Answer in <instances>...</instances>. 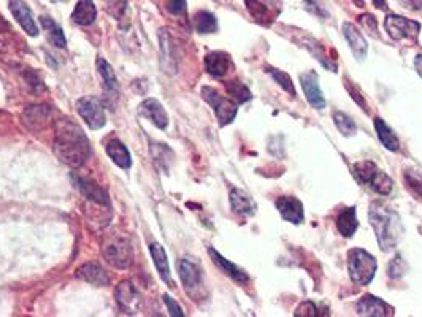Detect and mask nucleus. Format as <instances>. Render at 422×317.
Instances as JSON below:
<instances>
[{
    "mask_svg": "<svg viewBox=\"0 0 422 317\" xmlns=\"http://www.w3.org/2000/svg\"><path fill=\"white\" fill-rule=\"evenodd\" d=\"M139 113L146 117V119L151 121L157 129L164 130L169 126V115L159 100L156 99H146L140 104L139 106Z\"/></svg>",
    "mask_w": 422,
    "mask_h": 317,
    "instance_id": "f8f14e48",
    "label": "nucleus"
},
{
    "mask_svg": "<svg viewBox=\"0 0 422 317\" xmlns=\"http://www.w3.org/2000/svg\"><path fill=\"white\" fill-rule=\"evenodd\" d=\"M367 186L372 189L373 192L379 193V196H388V193H390V191H392L394 183L384 172H381L378 168L375 175L372 176V180L368 181Z\"/></svg>",
    "mask_w": 422,
    "mask_h": 317,
    "instance_id": "2f4dec72",
    "label": "nucleus"
},
{
    "mask_svg": "<svg viewBox=\"0 0 422 317\" xmlns=\"http://www.w3.org/2000/svg\"><path fill=\"white\" fill-rule=\"evenodd\" d=\"M376 259L365 249L354 248L348 253V272L354 284L367 285L373 281L376 273Z\"/></svg>",
    "mask_w": 422,
    "mask_h": 317,
    "instance_id": "7ed1b4c3",
    "label": "nucleus"
},
{
    "mask_svg": "<svg viewBox=\"0 0 422 317\" xmlns=\"http://www.w3.org/2000/svg\"><path fill=\"white\" fill-rule=\"evenodd\" d=\"M159 48H161V69L169 75H175L178 71L176 51L172 35L167 29L159 30Z\"/></svg>",
    "mask_w": 422,
    "mask_h": 317,
    "instance_id": "9d476101",
    "label": "nucleus"
},
{
    "mask_svg": "<svg viewBox=\"0 0 422 317\" xmlns=\"http://www.w3.org/2000/svg\"><path fill=\"white\" fill-rule=\"evenodd\" d=\"M105 150L106 154H108V157L116 165L123 168V170H129L132 165V156L123 141L118 140V138H111V140L106 143Z\"/></svg>",
    "mask_w": 422,
    "mask_h": 317,
    "instance_id": "4be33fe9",
    "label": "nucleus"
},
{
    "mask_svg": "<svg viewBox=\"0 0 422 317\" xmlns=\"http://www.w3.org/2000/svg\"><path fill=\"white\" fill-rule=\"evenodd\" d=\"M353 2L357 5V7H364L365 5V0H353Z\"/></svg>",
    "mask_w": 422,
    "mask_h": 317,
    "instance_id": "49530a36",
    "label": "nucleus"
},
{
    "mask_svg": "<svg viewBox=\"0 0 422 317\" xmlns=\"http://www.w3.org/2000/svg\"><path fill=\"white\" fill-rule=\"evenodd\" d=\"M343 35H344V38H347L349 48L354 53L355 58L365 59V56H367V51H368V45L367 42H365L364 35L360 34V30H357V27H355L354 24L344 23Z\"/></svg>",
    "mask_w": 422,
    "mask_h": 317,
    "instance_id": "6ab92c4d",
    "label": "nucleus"
},
{
    "mask_svg": "<svg viewBox=\"0 0 422 317\" xmlns=\"http://www.w3.org/2000/svg\"><path fill=\"white\" fill-rule=\"evenodd\" d=\"M202 97L211 105V108L215 111V115L221 126L231 124V122L235 119L238 111L237 102L227 99V97H222L216 89L208 88V86L202 88Z\"/></svg>",
    "mask_w": 422,
    "mask_h": 317,
    "instance_id": "423d86ee",
    "label": "nucleus"
},
{
    "mask_svg": "<svg viewBox=\"0 0 422 317\" xmlns=\"http://www.w3.org/2000/svg\"><path fill=\"white\" fill-rule=\"evenodd\" d=\"M231 207L233 213L240 214V216H254L257 211V204L254 203L253 198L245 191L237 187L231 191Z\"/></svg>",
    "mask_w": 422,
    "mask_h": 317,
    "instance_id": "412c9836",
    "label": "nucleus"
},
{
    "mask_svg": "<svg viewBox=\"0 0 422 317\" xmlns=\"http://www.w3.org/2000/svg\"><path fill=\"white\" fill-rule=\"evenodd\" d=\"M91 145L84 130L69 119H59L54 126V152L65 165L80 168L89 156Z\"/></svg>",
    "mask_w": 422,
    "mask_h": 317,
    "instance_id": "f257e3e1",
    "label": "nucleus"
},
{
    "mask_svg": "<svg viewBox=\"0 0 422 317\" xmlns=\"http://www.w3.org/2000/svg\"><path fill=\"white\" fill-rule=\"evenodd\" d=\"M373 3H375V7L379 10H384L386 7H388V5H386V0H373Z\"/></svg>",
    "mask_w": 422,
    "mask_h": 317,
    "instance_id": "a18cd8bd",
    "label": "nucleus"
},
{
    "mask_svg": "<svg viewBox=\"0 0 422 317\" xmlns=\"http://www.w3.org/2000/svg\"><path fill=\"white\" fill-rule=\"evenodd\" d=\"M162 298H164V303H165V306H167V309H169V313H170V316H174V317H183L185 314H183V309H181V306L176 303V301L172 298L170 295H164L162 296Z\"/></svg>",
    "mask_w": 422,
    "mask_h": 317,
    "instance_id": "79ce46f5",
    "label": "nucleus"
},
{
    "mask_svg": "<svg viewBox=\"0 0 422 317\" xmlns=\"http://www.w3.org/2000/svg\"><path fill=\"white\" fill-rule=\"evenodd\" d=\"M49 116V106L32 105L23 113V122L30 130H40L45 127Z\"/></svg>",
    "mask_w": 422,
    "mask_h": 317,
    "instance_id": "5701e85b",
    "label": "nucleus"
},
{
    "mask_svg": "<svg viewBox=\"0 0 422 317\" xmlns=\"http://www.w3.org/2000/svg\"><path fill=\"white\" fill-rule=\"evenodd\" d=\"M359 227L357 221V213H355L354 207L343 208L337 216V228L343 237L351 238L355 233V230Z\"/></svg>",
    "mask_w": 422,
    "mask_h": 317,
    "instance_id": "393cba45",
    "label": "nucleus"
},
{
    "mask_svg": "<svg viewBox=\"0 0 422 317\" xmlns=\"http://www.w3.org/2000/svg\"><path fill=\"white\" fill-rule=\"evenodd\" d=\"M318 306L313 303V301H303V303H300L298 306H297V309H296V314L297 317H316V316H319V313H318Z\"/></svg>",
    "mask_w": 422,
    "mask_h": 317,
    "instance_id": "58836bf2",
    "label": "nucleus"
},
{
    "mask_svg": "<svg viewBox=\"0 0 422 317\" xmlns=\"http://www.w3.org/2000/svg\"><path fill=\"white\" fill-rule=\"evenodd\" d=\"M248 12L261 24H272L279 13H281V2L279 0H245Z\"/></svg>",
    "mask_w": 422,
    "mask_h": 317,
    "instance_id": "1a4fd4ad",
    "label": "nucleus"
},
{
    "mask_svg": "<svg viewBox=\"0 0 422 317\" xmlns=\"http://www.w3.org/2000/svg\"><path fill=\"white\" fill-rule=\"evenodd\" d=\"M405 183L411 192L418 198H422V176L416 172H405Z\"/></svg>",
    "mask_w": 422,
    "mask_h": 317,
    "instance_id": "c9c22d12",
    "label": "nucleus"
},
{
    "mask_svg": "<svg viewBox=\"0 0 422 317\" xmlns=\"http://www.w3.org/2000/svg\"><path fill=\"white\" fill-rule=\"evenodd\" d=\"M414 67H416V70H418V73L421 75V78H422V54H418V58H416Z\"/></svg>",
    "mask_w": 422,
    "mask_h": 317,
    "instance_id": "c03bdc74",
    "label": "nucleus"
},
{
    "mask_svg": "<svg viewBox=\"0 0 422 317\" xmlns=\"http://www.w3.org/2000/svg\"><path fill=\"white\" fill-rule=\"evenodd\" d=\"M307 2H308L309 5H312V7H316V5H314V2H313V0H307Z\"/></svg>",
    "mask_w": 422,
    "mask_h": 317,
    "instance_id": "de8ad7c7",
    "label": "nucleus"
},
{
    "mask_svg": "<svg viewBox=\"0 0 422 317\" xmlns=\"http://www.w3.org/2000/svg\"><path fill=\"white\" fill-rule=\"evenodd\" d=\"M406 268H408V267H406V262H405V260L401 259L400 255H397V257L390 260L389 268H388V273H389L390 278L397 279V278H401V276L405 274Z\"/></svg>",
    "mask_w": 422,
    "mask_h": 317,
    "instance_id": "4c0bfd02",
    "label": "nucleus"
},
{
    "mask_svg": "<svg viewBox=\"0 0 422 317\" xmlns=\"http://www.w3.org/2000/svg\"><path fill=\"white\" fill-rule=\"evenodd\" d=\"M359 23L362 24V27L367 30L370 35H373V37H376V38L379 37L378 25H376V19H375L373 14H368V13L362 14V16H359Z\"/></svg>",
    "mask_w": 422,
    "mask_h": 317,
    "instance_id": "ea45409f",
    "label": "nucleus"
},
{
    "mask_svg": "<svg viewBox=\"0 0 422 317\" xmlns=\"http://www.w3.org/2000/svg\"><path fill=\"white\" fill-rule=\"evenodd\" d=\"M178 273H180V279L185 287L186 294L191 296L192 300L200 298L203 285H205V278H203V268L194 260L181 259L178 262Z\"/></svg>",
    "mask_w": 422,
    "mask_h": 317,
    "instance_id": "39448f33",
    "label": "nucleus"
},
{
    "mask_svg": "<svg viewBox=\"0 0 422 317\" xmlns=\"http://www.w3.org/2000/svg\"><path fill=\"white\" fill-rule=\"evenodd\" d=\"M208 254H210V257L213 262L216 263V267L221 270L222 273H226L228 278H232L233 281H237V283H248L249 276L245 272V270H242L240 267H237L235 263H232L231 260H227L226 257H222V255L218 253L216 249L208 248Z\"/></svg>",
    "mask_w": 422,
    "mask_h": 317,
    "instance_id": "a211bd4d",
    "label": "nucleus"
},
{
    "mask_svg": "<svg viewBox=\"0 0 422 317\" xmlns=\"http://www.w3.org/2000/svg\"><path fill=\"white\" fill-rule=\"evenodd\" d=\"M40 23H42L43 27L48 30L51 43H53L56 48H65V35H64L62 27H60L54 19H51L48 16L40 18Z\"/></svg>",
    "mask_w": 422,
    "mask_h": 317,
    "instance_id": "c756f323",
    "label": "nucleus"
},
{
    "mask_svg": "<svg viewBox=\"0 0 422 317\" xmlns=\"http://www.w3.org/2000/svg\"><path fill=\"white\" fill-rule=\"evenodd\" d=\"M226 91H227V94L232 97L233 102H237V104H245V102L253 99L251 91H249L245 84L237 80L227 81Z\"/></svg>",
    "mask_w": 422,
    "mask_h": 317,
    "instance_id": "473e14b6",
    "label": "nucleus"
},
{
    "mask_svg": "<svg viewBox=\"0 0 422 317\" xmlns=\"http://www.w3.org/2000/svg\"><path fill=\"white\" fill-rule=\"evenodd\" d=\"M357 314L360 316H392L394 308L384 303L383 300L375 295H364L357 303Z\"/></svg>",
    "mask_w": 422,
    "mask_h": 317,
    "instance_id": "f3484780",
    "label": "nucleus"
},
{
    "mask_svg": "<svg viewBox=\"0 0 422 317\" xmlns=\"http://www.w3.org/2000/svg\"><path fill=\"white\" fill-rule=\"evenodd\" d=\"M106 10H108L111 16L121 21L127 12V2L126 0H106Z\"/></svg>",
    "mask_w": 422,
    "mask_h": 317,
    "instance_id": "e433bc0d",
    "label": "nucleus"
},
{
    "mask_svg": "<svg viewBox=\"0 0 422 317\" xmlns=\"http://www.w3.org/2000/svg\"><path fill=\"white\" fill-rule=\"evenodd\" d=\"M266 71H267L268 75H272V78L277 81V83L281 86L284 91H288L292 97L297 95V92H296V88H294V83H292L291 76H289L286 71L277 70L274 67H266Z\"/></svg>",
    "mask_w": 422,
    "mask_h": 317,
    "instance_id": "f704fd0d",
    "label": "nucleus"
},
{
    "mask_svg": "<svg viewBox=\"0 0 422 317\" xmlns=\"http://www.w3.org/2000/svg\"><path fill=\"white\" fill-rule=\"evenodd\" d=\"M97 70L102 81H104V88L106 92H110V94H118L119 84H118V78H116V73L111 65L106 62L104 58H97Z\"/></svg>",
    "mask_w": 422,
    "mask_h": 317,
    "instance_id": "cd10ccee",
    "label": "nucleus"
},
{
    "mask_svg": "<svg viewBox=\"0 0 422 317\" xmlns=\"http://www.w3.org/2000/svg\"><path fill=\"white\" fill-rule=\"evenodd\" d=\"M76 278L83 279L84 283H89L93 285H97V287H104V285L110 284V276L105 272V268L99 265L97 262H89L81 265V267L76 270L75 273Z\"/></svg>",
    "mask_w": 422,
    "mask_h": 317,
    "instance_id": "dca6fc26",
    "label": "nucleus"
},
{
    "mask_svg": "<svg viewBox=\"0 0 422 317\" xmlns=\"http://www.w3.org/2000/svg\"><path fill=\"white\" fill-rule=\"evenodd\" d=\"M375 130H376V134H378L379 141L383 143L386 150L399 151L400 141H399L397 135L394 134L392 129H390V127L386 124V122L381 119V117H376V119H375Z\"/></svg>",
    "mask_w": 422,
    "mask_h": 317,
    "instance_id": "bb28decb",
    "label": "nucleus"
},
{
    "mask_svg": "<svg viewBox=\"0 0 422 317\" xmlns=\"http://www.w3.org/2000/svg\"><path fill=\"white\" fill-rule=\"evenodd\" d=\"M333 122L337 126V129L342 132L344 137H353L355 132H357V126L353 121V117L348 116L347 113H342V111H333Z\"/></svg>",
    "mask_w": 422,
    "mask_h": 317,
    "instance_id": "72a5a7b5",
    "label": "nucleus"
},
{
    "mask_svg": "<svg viewBox=\"0 0 422 317\" xmlns=\"http://www.w3.org/2000/svg\"><path fill=\"white\" fill-rule=\"evenodd\" d=\"M10 12H12L14 19H16L18 24L21 25V29L29 37H37L38 27L27 3L23 2V0H12V2H10Z\"/></svg>",
    "mask_w": 422,
    "mask_h": 317,
    "instance_id": "9b49d317",
    "label": "nucleus"
},
{
    "mask_svg": "<svg viewBox=\"0 0 422 317\" xmlns=\"http://www.w3.org/2000/svg\"><path fill=\"white\" fill-rule=\"evenodd\" d=\"M116 301H118L121 308L130 309L132 305L139 300V292H137L135 285L130 281H123L118 287H116Z\"/></svg>",
    "mask_w": 422,
    "mask_h": 317,
    "instance_id": "c85d7f7f",
    "label": "nucleus"
},
{
    "mask_svg": "<svg viewBox=\"0 0 422 317\" xmlns=\"http://www.w3.org/2000/svg\"><path fill=\"white\" fill-rule=\"evenodd\" d=\"M231 58L228 54L222 53V51H213L205 56V69L211 76L221 78V76L227 75L231 70Z\"/></svg>",
    "mask_w": 422,
    "mask_h": 317,
    "instance_id": "aec40b11",
    "label": "nucleus"
},
{
    "mask_svg": "<svg viewBox=\"0 0 422 317\" xmlns=\"http://www.w3.org/2000/svg\"><path fill=\"white\" fill-rule=\"evenodd\" d=\"M400 3L403 5V8L413 10V12H419V10H422V0H400Z\"/></svg>",
    "mask_w": 422,
    "mask_h": 317,
    "instance_id": "37998d69",
    "label": "nucleus"
},
{
    "mask_svg": "<svg viewBox=\"0 0 422 317\" xmlns=\"http://www.w3.org/2000/svg\"><path fill=\"white\" fill-rule=\"evenodd\" d=\"M97 18V8L93 0H78L72 13V19L80 25H91Z\"/></svg>",
    "mask_w": 422,
    "mask_h": 317,
    "instance_id": "a878e982",
    "label": "nucleus"
},
{
    "mask_svg": "<svg viewBox=\"0 0 422 317\" xmlns=\"http://www.w3.org/2000/svg\"><path fill=\"white\" fill-rule=\"evenodd\" d=\"M102 254L111 267L118 270L129 268L134 262V248H132L129 239L123 237H115L105 242Z\"/></svg>",
    "mask_w": 422,
    "mask_h": 317,
    "instance_id": "20e7f679",
    "label": "nucleus"
},
{
    "mask_svg": "<svg viewBox=\"0 0 422 317\" xmlns=\"http://www.w3.org/2000/svg\"><path fill=\"white\" fill-rule=\"evenodd\" d=\"M76 111H78V115L83 117V121L88 124L89 129L99 130L106 124L105 110L104 106H102L100 100L95 99V97L88 95L80 99L76 102Z\"/></svg>",
    "mask_w": 422,
    "mask_h": 317,
    "instance_id": "6e6552de",
    "label": "nucleus"
},
{
    "mask_svg": "<svg viewBox=\"0 0 422 317\" xmlns=\"http://www.w3.org/2000/svg\"><path fill=\"white\" fill-rule=\"evenodd\" d=\"M150 254H151L152 260H154V265H156L157 272H159L162 281L174 287V283H172V276H170V265H169V259H167L165 249L162 248L159 243L152 242L150 244Z\"/></svg>",
    "mask_w": 422,
    "mask_h": 317,
    "instance_id": "b1692460",
    "label": "nucleus"
},
{
    "mask_svg": "<svg viewBox=\"0 0 422 317\" xmlns=\"http://www.w3.org/2000/svg\"><path fill=\"white\" fill-rule=\"evenodd\" d=\"M72 178H73L75 186L80 189V192L83 193L88 200L97 203V204H104V207L110 208L108 193H106L104 189L99 186V184L88 180V178H81L78 175H72Z\"/></svg>",
    "mask_w": 422,
    "mask_h": 317,
    "instance_id": "2eb2a0df",
    "label": "nucleus"
},
{
    "mask_svg": "<svg viewBox=\"0 0 422 317\" xmlns=\"http://www.w3.org/2000/svg\"><path fill=\"white\" fill-rule=\"evenodd\" d=\"M165 8L174 16H181L186 13V0H165Z\"/></svg>",
    "mask_w": 422,
    "mask_h": 317,
    "instance_id": "a19ab883",
    "label": "nucleus"
},
{
    "mask_svg": "<svg viewBox=\"0 0 422 317\" xmlns=\"http://www.w3.org/2000/svg\"><path fill=\"white\" fill-rule=\"evenodd\" d=\"M194 27L199 34H215L218 30L215 14L210 12H197L194 16Z\"/></svg>",
    "mask_w": 422,
    "mask_h": 317,
    "instance_id": "7c9ffc66",
    "label": "nucleus"
},
{
    "mask_svg": "<svg viewBox=\"0 0 422 317\" xmlns=\"http://www.w3.org/2000/svg\"><path fill=\"white\" fill-rule=\"evenodd\" d=\"M384 29L389 34V37L397 40V42L405 38L416 42L421 30V24L413 21V19L397 16V14H388V18L384 19Z\"/></svg>",
    "mask_w": 422,
    "mask_h": 317,
    "instance_id": "0eeeda50",
    "label": "nucleus"
},
{
    "mask_svg": "<svg viewBox=\"0 0 422 317\" xmlns=\"http://www.w3.org/2000/svg\"><path fill=\"white\" fill-rule=\"evenodd\" d=\"M368 219L370 226L375 230L379 249L389 253L397 248L401 235H403V224L399 214L381 202H375L370 204Z\"/></svg>",
    "mask_w": 422,
    "mask_h": 317,
    "instance_id": "f03ea898",
    "label": "nucleus"
},
{
    "mask_svg": "<svg viewBox=\"0 0 422 317\" xmlns=\"http://www.w3.org/2000/svg\"><path fill=\"white\" fill-rule=\"evenodd\" d=\"M300 83H302V88L305 95H307V100L309 102V105L316 110H323L325 106V99L323 95V91L319 88V81L318 75L314 71H308V73L300 75Z\"/></svg>",
    "mask_w": 422,
    "mask_h": 317,
    "instance_id": "ddd939ff",
    "label": "nucleus"
},
{
    "mask_svg": "<svg viewBox=\"0 0 422 317\" xmlns=\"http://www.w3.org/2000/svg\"><path fill=\"white\" fill-rule=\"evenodd\" d=\"M277 209L281 214L284 221L291 224H302L303 222V204L296 197L284 196L277 200Z\"/></svg>",
    "mask_w": 422,
    "mask_h": 317,
    "instance_id": "4468645a",
    "label": "nucleus"
}]
</instances>
